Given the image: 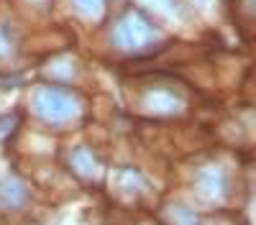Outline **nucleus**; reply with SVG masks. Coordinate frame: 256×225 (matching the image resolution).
<instances>
[{
  "label": "nucleus",
  "mask_w": 256,
  "mask_h": 225,
  "mask_svg": "<svg viewBox=\"0 0 256 225\" xmlns=\"http://www.w3.org/2000/svg\"><path fill=\"white\" fill-rule=\"evenodd\" d=\"M34 110L38 118L49 123H64L77 113V105L70 95H64L56 87H41L34 95Z\"/></svg>",
  "instance_id": "1"
},
{
  "label": "nucleus",
  "mask_w": 256,
  "mask_h": 225,
  "mask_svg": "<svg viewBox=\"0 0 256 225\" xmlns=\"http://www.w3.org/2000/svg\"><path fill=\"white\" fill-rule=\"evenodd\" d=\"M154 38V26L138 13H128L116 26V44L123 49H138L146 46Z\"/></svg>",
  "instance_id": "2"
},
{
  "label": "nucleus",
  "mask_w": 256,
  "mask_h": 225,
  "mask_svg": "<svg viewBox=\"0 0 256 225\" xmlns=\"http://www.w3.org/2000/svg\"><path fill=\"white\" fill-rule=\"evenodd\" d=\"M28 200V190L24 182H18L16 177H8L0 182V205L6 210H20Z\"/></svg>",
  "instance_id": "3"
},
{
  "label": "nucleus",
  "mask_w": 256,
  "mask_h": 225,
  "mask_svg": "<svg viewBox=\"0 0 256 225\" xmlns=\"http://www.w3.org/2000/svg\"><path fill=\"white\" fill-rule=\"evenodd\" d=\"M18 49V36L16 28L8 23V20H0V59H8L13 56Z\"/></svg>",
  "instance_id": "4"
},
{
  "label": "nucleus",
  "mask_w": 256,
  "mask_h": 225,
  "mask_svg": "<svg viewBox=\"0 0 256 225\" xmlns=\"http://www.w3.org/2000/svg\"><path fill=\"white\" fill-rule=\"evenodd\" d=\"M72 8L84 18H98L105 8V0H70Z\"/></svg>",
  "instance_id": "5"
},
{
  "label": "nucleus",
  "mask_w": 256,
  "mask_h": 225,
  "mask_svg": "<svg viewBox=\"0 0 256 225\" xmlns=\"http://www.w3.org/2000/svg\"><path fill=\"white\" fill-rule=\"evenodd\" d=\"M6 123H10V118H8V115H3V118H0V136H6V133L13 128V126H6Z\"/></svg>",
  "instance_id": "6"
}]
</instances>
